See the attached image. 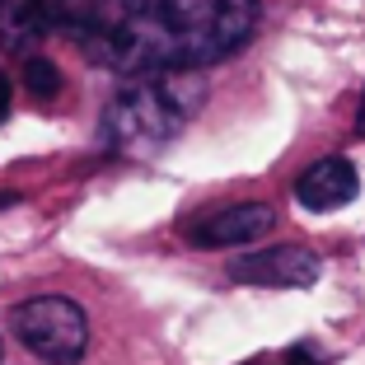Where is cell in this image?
<instances>
[{
	"mask_svg": "<svg viewBox=\"0 0 365 365\" xmlns=\"http://www.w3.org/2000/svg\"><path fill=\"white\" fill-rule=\"evenodd\" d=\"M85 0H0V47L10 56H33L52 38H71Z\"/></svg>",
	"mask_w": 365,
	"mask_h": 365,
	"instance_id": "obj_4",
	"label": "cell"
},
{
	"mask_svg": "<svg viewBox=\"0 0 365 365\" xmlns=\"http://www.w3.org/2000/svg\"><path fill=\"white\" fill-rule=\"evenodd\" d=\"M10 103H14V85H10V76L0 71V122L10 118Z\"/></svg>",
	"mask_w": 365,
	"mask_h": 365,
	"instance_id": "obj_9",
	"label": "cell"
},
{
	"mask_svg": "<svg viewBox=\"0 0 365 365\" xmlns=\"http://www.w3.org/2000/svg\"><path fill=\"white\" fill-rule=\"evenodd\" d=\"M272 225H277V211L267 202H235L197 215L187 225V239L197 248H235V244H258Z\"/></svg>",
	"mask_w": 365,
	"mask_h": 365,
	"instance_id": "obj_6",
	"label": "cell"
},
{
	"mask_svg": "<svg viewBox=\"0 0 365 365\" xmlns=\"http://www.w3.org/2000/svg\"><path fill=\"white\" fill-rule=\"evenodd\" d=\"M286 365H319V361H314L309 346H290V351H286Z\"/></svg>",
	"mask_w": 365,
	"mask_h": 365,
	"instance_id": "obj_10",
	"label": "cell"
},
{
	"mask_svg": "<svg viewBox=\"0 0 365 365\" xmlns=\"http://www.w3.org/2000/svg\"><path fill=\"white\" fill-rule=\"evenodd\" d=\"M230 277L244 286H277V290H304L319 281V258L309 248L295 244H277V248H258L244 258L230 262Z\"/></svg>",
	"mask_w": 365,
	"mask_h": 365,
	"instance_id": "obj_5",
	"label": "cell"
},
{
	"mask_svg": "<svg viewBox=\"0 0 365 365\" xmlns=\"http://www.w3.org/2000/svg\"><path fill=\"white\" fill-rule=\"evenodd\" d=\"M24 85H29L33 98H56L61 94V71H56L47 56H24Z\"/></svg>",
	"mask_w": 365,
	"mask_h": 365,
	"instance_id": "obj_8",
	"label": "cell"
},
{
	"mask_svg": "<svg viewBox=\"0 0 365 365\" xmlns=\"http://www.w3.org/2000/svg\"><path fill=\"white\" fill-rule=\"evenodd\" d=\"M258 19V0H85L71 38L113 76H160L235 56Z\"/></svg>",
	"mask_w": 365,
	"mask_h": 365,
	"instance_id": "obj_1",
	"label": "cell"
},
{
	"mask_svg": "<svg viewBox=\"0 0 365 365\" xmlns=\"http://www.w3.org/2000/svg\"><path fill=\"white\" fill-rule=\"evenodd\" d=\"M202 103L206 80L192 71L131 76V85L103 108V145L118 155H155L197 118Z\"/></svg>",
	"mask_w": 365,
	"mask_h": 365,
	"instance_id": "obj_2",
	"label": "cell"
},
{
	"mask_svg": "<svg viewBox=\"0 0 365 365\" xmlns=\"http://www.w3.org/2000/svg\"><path fill=\"white\" fill-rule=\"evenodd\" d=\"M14 337L29 346L33 356H43L47 365H76L89 351V319L76 300L66 295H38L24 300L10 314Z\"/></svg>",
	"mask_w": 365,
	"mask_h": 365,
	"instance_id": "obj_3",
	"label": "cell"
},
{
	"mask_svg": "<svg viewBox=\"0 0 365 365\" xmlns=\"http://www.w3.org/2000/svg\"><path fill=\"white\" fill-rule=\"evenodd\" d=\"M361 192V178H356V164L333 155V160H319L300 173L295 182V197H300L304 211H342L346 202H356Z\"/></svg>",
	"mask_w": 365,
	"mask_h": 365,
	"instance_id": "obj_7",
	"label": "cell"
},
{
	"mask_svg": "<svg viewBox=\"0 0 365 365\" xmlns=\"http://www.w3.org/2000/svg\"><path fill=\"white\" fill-rule=\"evenodd\" d=\"M356 127H361V136H365V98H361V113H356Z\"/></svg>",
	"mask_w": 365,
	"mask_h": 365,
	"instance_id": "obj_11",
	"label": "cell"
},
{
	"mask_svg": "<svg viewBox=\"0 0 365 365\" xmlns=\"http://www.w3.org/2000/svg\"><path fill=\"white\" fill-rule=\"evenodd\" d=\"M10 202H14V197H0V206H10Z\"/></svg>",
	"mask_w": 365,
	"mask_h": 365,
	"instance_id": "obj_12",
	"label": "cell"
},
{
	"mask_svg": "<svg viewBox=\"0 0 365 365\" xmlns=\"http://www.w3.org/2000/svg\"><path fill=\"white\" fill-rule=\"evenodd\" d=\"M244 365H267V361H244Z\"/></svg>",
	"mask_w": 365,
	"mask_h": 365,
	"instance_id": "obj_13",
	"label": "cell"
}]
</instances>
